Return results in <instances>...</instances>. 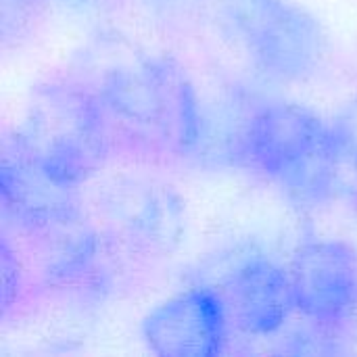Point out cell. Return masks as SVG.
Masks as SVG:
<instances>
[{
    "label": "cell",
    "mask_w": 357,
    "mask_h": 357,
    "mask_svg": "<svg viewBox=\"0 0 357 357\" xmlns=\"http://www.w3.org/2000/svg\"><path fill=\"white\" fill-rule=\"evenodd\" d=\"M113 151L151 161L195 155L205 136V113L186 69L167 56H132L92 84Z\"/></svg>",
    "instance_id": "cell-1"
},
{
    "label": "cell",
    "mask_w": 357,
    "mask_h": 357,
    "mask_svg": "<svg viewBox=\"0 0 357 357\" xmlns=\"http://www.w3.org/2000/svg\"><path fill=\"white\" fill-rule=\"evenodd\" d=\"M230 159L266 180L293 203L324 207L337 201L331 121L291 100L251 107L228 140Z\"/></svg>",
    "instance_id": "cell-2"
},
{
    "label": "cell",
    "mask_w": 357,
    "mask_h": 357,
    "mask_svg": "<svg viewBox=\"0 0 357 357\" xmlns=\"http://www.w3.org/2000/svg\"><path fill=\"white\" fill-rule=\"evenodd\" d=\"M6 149L54 184L79 190L105 167L113 144L94 88L50 79L31 88Z\"/></svg>",
    "instance_id": "cell-3"
},
{
    "label": "cell",
    "mask_w": 357,
    "mask_h": 357,
    "mask_svg": "<svg viewBox=\"0 0 357 357\" xmlns=\"http://www.w3.org/2000/svg\"><path fill=\"white\" fill-rule=\"evenodd\" d=\"M222 23L249 65L270 82H305L326 59L324 27L293 0H224Z\"/></svg>",
    "instance_id": "cell-4"
},
{
    "label": "cell",
    "mask_w": 357,
    "mask_h": 357,
    "mask_svg": "<svg viewBox=\"0 0 357 357\" xmlns=\"http://www.w3.org/2000/svg\"><path fill=\"white\" fill-rule=\"evenodd\" d=\"M295 310L314 326L339 333L357 318V251L339 238L299 245L291 259Z\"/></svg>",
    "instance_id": "cell-5"
},
{
    "label": "cell",
    "mask_w": 357,
    "mask_h": 357,
    "mask_svg": "<svg viewBox=\"0 0 357 357\" xmlns=\"http://www.w3.org/2000/svg\"><path fill=\"white\" fill-rule=\"evenodd\" d=\"M230 326L222 293L192 287L157 303L144 316L140 335L161 357H213L224 351Z\"/></svg>",
    "instance_id": "cell-6"
},
{
    "label": "cell",
    "mask_w": 357,
    "mask_h": 357,
    "mask_svg": "<svg viewBox=\"0 0 357 357\" xmlns=\"http://www.w3.org/2000/svg\"><path fill=\"white\" fill-rule=\"evenodd\" d=\"M230 324L249 337H272L284 328L295 310L291 272L266 255L245 257L222 289Z\"/></svg>",
    "instance_id": "cell-7"
},
{
    "label": "cell",
    "mask_w": 357,
    "mask_h": 357,
    "mask_svg": "<svg viewBox=\"0 0 357 357\" xmlns=\"http://www.w3.org/2000/svg\"><path fill=\"white\" fill-rule=\"evenodd\" d=\"M77 190L63 188L27 165L8 149L2 159V211L4 220L15 224L27 238L79 215Z\"/></svg>",
    "instance_id": "cell-8"
},
{
    "label": "cell",
    "mask_w": 357,
    "mask_h": 357,
    "mask_svg": "<svg viewBox=\"0 0 357 357\" xmlns=\"http://www.w3.org/2000/svg\"><path fill=\"white\" fill-rule=\"evenodd\" d=\"M159 188H146L138 199L126 201V228L132 238L151 243V247H165L172 243L174 230L180 222V207L174 205L169 192H157Z\"/></svg>",
    "instance_id": "cell-9"
},
{
    "label": "cell",
    "mask_w": 357,
    "mask_h": 357,
    "mask_svg": "<svg viewBox=\"0 0 357 357\" xmlns=\"http://www.w3.org/2000/svg\"><path fill=\"white\" fill-rule=\"evenodd\" d=\"M335 146L337 199L357 203V98L349 100L331 121Z\"/></svg>",
    "instance_id": "cell-10"
},
{
    "label": "cell",
    "mask_w": 357,
    "mask_h": 357,
    "mask_svg": "<svg viewBox=\"0 0 357 357\" xmlns=\"http://www.w3.org/2000/svg\"><path fill=\"white\" fill-rule=\"evenodd\" d=\"M197 2H201V0H146L149 6H153L155 10L165 13V15L184 13V10H188V8H192Z\"/></svg>",
    "instance_id": "cell-11"
}]
</instances>
